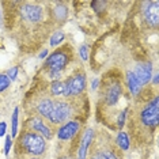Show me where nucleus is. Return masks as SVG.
<instances>
[{
	"instance_id": "412c9836",
	"label": "nucleus",
	"mask_w": 159,
	"mask_h": 159,
	"mask_svg": "<svg viewBox=\"0 0 159 159\" xmlns=\"http://www.w3.org/2000/svg\"><path fill=\"white\" fill-rule=\"evenodd\" d=\"M80 57L84 61L89 59V46L87 45H82L80 46Z\"/></svg>"
},
{
	"instance_id": "f03ea898",
	"label": "nucleus",
	"mask_w": 159,
	"mask_h": 159,
	"mask_svg": "<svg viewBox=\"0 0 159 159\" xmlns=\"http://www.w3.org/2000/svg\"><path fill=\"white\" fill-rule=\"evenodd\" d=\"M20 144L25 151L33 155H41L46 148V142L41 135L35 132H26L20 137Z\"/></svg>"
},
{
	"instance_id": "aec40b11",
	"label": "nucleus",
	"mask_w": 159,
	"mask_h": 159,
	"mask_svg": "<svg viewBox=\"0 0 159 159\" xmlns=\"http://www.w3.org/2000/svg\"><path fill=\"white\" fill-rule=\"evenodd\" d=\"M10 79L7 78V75H3L0 74V91H4V90L10 86Z\"/></svg>"
},
{
	"instance_id": "1a4fd4ad",
	"label": "nucleus",
	"mask_w": 159,
	"mask_h": 159,
	"mask_svg": "<svg viewBox=\"0 0 159 159\" xmlns=\"http://www.w3.org/2000/svg\"><path fill=\"white\" fill-rule=\"evenodd\" d=\"M79 128H80V126H79L78 121H70V122H67L66 125H63L59 129L57 136H59L60 140H70L78 133Z\"/></svg>"
},
{
	"instance_id": "bb28decb",
	"label": "nucleus",
	"mask_w": 159,
	"mask_h": 159,
	"mask_svg": "<svg viewBox=\"0 0 159 159\" xmlns=\"http://www.w3.org/2000/svg\"><path fill=\"white\" fill-rule=\"evenodd\" d=\"M46 53H48V52H46V50H44V52H42L41 55H39V57H41V59H44V57L46 56Z\"/></svg>"
},
{
	"instance_id": "5701e85b",
	"label": "nucleus",
	"mask_w": 159,
	"mask_h": 159,
	"mask_svg": "<svg viewBox=\"0 0 159 159\" xmlns=\"http://www.w3.org/2000/svg\"><path fill=\"white\" fill-rule=\"evenodd\" d=\"M16 74H18V67H14V68H11V70L8 71V74H7L8 76L7 78H8L10 80H14V79H16Z\"/></svg>"
},
{
	"instance_id": "a878e982",
	"label": "nucleus",
	"mask_w": 159,
	"mask_h": 159,
	"mask_svg": "<svg viewBox=\"0 0 159 159\" xmlns=\"http://www.w3.org/2000/svg\"><path fill=\"white\" fill-rule=\"evenodd\" d=\"M97 84H98V79H94V80H93V89L94 90L97 89Z\"/></svg>"
},
{
	"instance_id": "7ed1b4c3",
	"label": "nucleus",
	"mask_w": 159,
	"mask_h": 159,
	"mask_svg": "<svg viewBox=\"0 0 159 159\" xmlns=\"http://www.w3.org/2000/svg\"><path fill=\"white\" fill-rule=\"evenodd\" d=\"M158 105H159L158 97H155V98L142 110L140 118H142V122L147 126V128H155V126L158 125V121H159V109H158L159 106Z\"/></svg>"
},
{
	"instance_id": "0eeeda50",
	"label": "nucleus",
	"mask_w": 159,
	"mask_h": 159,
	"mask_svg": "<svg viewBox=\"0 0 159 159\" xmlns=\"http://www.w3.org/2000/svg\"><path fill=\"white\" fill-rule=\"evenodd\" d=\"M20 15L29 22H39L42 18V10L41 7L34 4H25L20 8Z\"/></svg>"
},
{
	"instance_id": "a211bd4d",
	"label": "nucleus",
	"mask_w": 159,
	"mask_h": 159,
	"mask_svg": "<svg viewBox=\"0 0 159 159\" xmlns=\"http://www.w3.org/2000/svg\"><path fill=\"white\" fill-rule=\"evenodd\" d=\"M18 116H19V109L15 107L12 113V136H15L18 132Z\"/></svg>"
},
{
	"instance_id": "9d476101",
	"label": "nucleus",
	"mask_w": 159,
	"mask_h": 159,
	"mask_svg": "<svg viewBox=\"0 0 159 159\" xmlns=\"http://www.w3.org/2000/svg\"><path fill=\"white\" fill-rule=\"evenodd\" d=\"M29 124H30V128L35 131V133L41 135L44 139H50L52 137V132H50L49 126L45 125V122L41 117H33Z\"/></svg>"
},
{
	"instance_id": "2eb2a0df",
	"label": "nucleus",
	"mask_w": 159,
	"mask_h": 159,
	"mask_svg": "<svg viewBox=\"0 0 159 159\" xmlns=\"http://www.w3.org/2000/svg\"><path fill=\"white\" fill-rule=\"evenodd\" d=\"M50 93L55 97H67V87H66V82H55L52 83V87H50Z\"/></svg>"
},
{
	"instance_id": "ddd939ff",
	"label": "nucleus",
	"mask_w": 159,
	"mask_h": 159,
	"mask_svg": "<svg viewBox=\"0 0 159 159\" xmlns=\"http://www.w3.org/2000/svg\"><path fill=\"white\" fill-rule=\"evenodd\" d=\"M126 82H128V87L131 90V93L133 95H137V94L140 93V90H142V84L137 80V78L135 76L133 72H128V74H126Z\"/></svg>"
},
{
	"instance_id": "f3484780",
	"label": "nucleus",
	"mask_w": 159,
	"mask_h": 159,
	"mask_svg": "<svg viewBox=\"0 0 159 159\" xmlns=\"http://www.w3.org/2000/svg\"><path fill=\"white\" fill-rule=\"evenodd\" d=\"M63 39H64V33L63 31H56V33L52 35V38H50V45L52 46L59 45L60 42H63Z\"/></svg>"
},
{
	"instance_id": "f257e3e1",
	"label": "nucleus",
	"mask_w": 159,
	"mask_h": 159,
	"mask_svg": "<svg viewBox=\"0 0 159 159\" xmlns=\"http://www.w3.org/2000/svg\"><path fill=\"white\" fill-rule=\"evenodd\" d=\"M38 111L42 117L48 118L53 124H61L70 117V106L63 101L44 99L38 103Z\"/></svg>"
},
{
	"instance_id": "39448f33",
	"label": "nucleus",
	"mask_w": 159,
	"mask_h": 159,
	"mask_svg": "<svg viewBox=\"0 0 159 159\" xmlns=\"http://www.w3.org/2000/svg\"><path fill=\"white\" fill-rule=\"evenodd\" d=\"M66 87H67V97L79 95L86 89V76L83 74H78L75 76L70 78L66 82Z\"/></svg>"
},
{
	"instance_id": "20e7f679",
	"label": "nucleus",
	"mask_w": 159,
	"mask_h": 159,
	"mask_svg": "<svg viewBox=\"0 0 159 159\" xmlns=\"http://www.w3.org/2000/svg\"><path fill=\"white\" fill-rule=\"evenodd\" d=\"M68 60H70L68 55L64 53L63 50H57V52L52 53L45 63L46 68L50 71V76H57V74L67 67Z\"/></svg>"
},
{
	"instance_id": "6ab92c4d",
	"label": "nucleus",
	"mask_w": 159,
	"mask_h": 159,
	"mask_svg": "<svg viewBox=\"0 0 159 159\" xmlns=\"http://www.w3.org/2000/svg\"><path fill=\"white\" fill-rule=\"evenodd\" d=\"M55 12H56L57 19H59V20H63L64 18L67 16V8L64 6H57L56 10H55Z\"/></svg>"
},
{
	"instance_id": "4468645a",
	"label": "nucleus",
	"mask_w": 159,
	"mask_h": 159,
	"mask_svg": "<svg viewBox=\"0 0 159 159\" xmlns=\"http://www.w3.org/2000/svg\"><path fill=\"white\" fill-rule=\"evenodd\" d=\"M91 159H121V157L114 150H101L94 154Z\"/></svg>"
},
{
	"instance_id": "9b49d317",
	"label": "nucleus",
	"mask_w": 159,
	"mask_h": 159,
	"mask_svg": "<svg viewBox=\"0 0 159 159\" xmlns=\"http://www.w3.org/2000/svg\"><path fill=\"white\" fill-rule=\"evenodd\" d=\"M93 139H94V132H93V129H86L84 135H83V137H82L80 146H79L78 159H86V155H87L89 146L91 144Z\"/></svg>"
},
{
	"instance_id": "f8f14e48",
	"label": "nucleus",
	"mask_w": 159,
	"mask_h": 159,
	"mask_svg": "<svg viewBox=\"0 0 159 159\" xmlns=\"http://www.w3.org/2000/svg\"><path fill=\"white\" fill-rule=\"evenodd\" d=\"M120 95H121V86H120V83H113V84L109 86L106 94H105V101H106L107 105H114V103H117Z\"/></svg>"
},
{
	"instance_id": "b1692460",
	"label": "nucleus",
	"mask_w": 159,
	"mask_h": 159,
	"mask_svg": "<svg viewBox=\"0 0 159 159\" xmlns=\"http://www.w3.org/2000/svg\"><path fill=\"white\" fill-rule=\"evenodd\" d=\"M125 117H126V110L122 111V113L120 114V117H118V126H120V128H122V126H124Z\"/></svg>"
},
{
	"instance_id": "6e6552de",
	"label": "nucleus",
	"mask_w": 159,
	"mask_h": 159,
	"mask_svg": "<svg viewBox=\"0 0 159 159\" xmlns=\"http://www.w3.org/2000/svg\"><path fill=\"white\" fill-rule=\"evenodd\" d=\"M135 76L137 78V80L140 82V84H147L148 82L151 80V76H152V66L151 63H144V64H139L135 68Z\"/></svg>"
},
{
	"instance_id": "dca6fc26",
	"label": "nucleus",
	"mask_w": 159,
	"mask_h": 159,
	"mask_svg": "<svg viewBox=\"0 0 159 159\" xmlns=\"http://www.w3.org/2000/svg\"><path fill=\"white\" fill-rule=\"evenodd\" d=\"M116 142H117L118 147H120L122 151H128V148H129V137H128V135H126L125 132L118 133Z\"/></svg>"
},
{
	"instance_id": "423d86ee",
	"label": "nucleus",
	"mask_w": 159,
	"mask_h": 159,
	"mask_svg": "<svg viewBox=\"0 0 159 159\" xmlns=\"http://www.w3.org/2000/svg\"><path fill=\"white\" fill-rule=\"evenodd\" d=\"M158 2H147L144 4L143 8V15L144 19L147 20V23L150 26H158V20H159V11H158Z\"/></svg>"
},
{
	"instance_id": "4be33fe9",
	"label": "nucleus",
	"mask_w": 159,
	"mask_h": 159,
	"mask_svg": "<svg viewBox=\"0 0 159 159\" xmlns=\"http://www.w3.org/2000/svg\"><path fill=\"white\" fill-rule=\"evenodd\" d=\"M11 143H12L11 137L7 136V137H6V144H4V154H6V155H8V152H10V148H11Z\"/></svg>"
},
{
	"instance_id": "393cba45",
	"label": "nucleus",
	"mask_w": 159,
	"mask_h": 159,
	"mask_svg": "<svg viewBox=\"0 0 159 159\" xmlns=\"http://www.w3.org/2000/svg\"><path fill=\"white\" fill-rule=\"evenodd\" d=\"M6 128H7L6 122H0V137L6 135Z\"/></svg>"
}]
</instances>
